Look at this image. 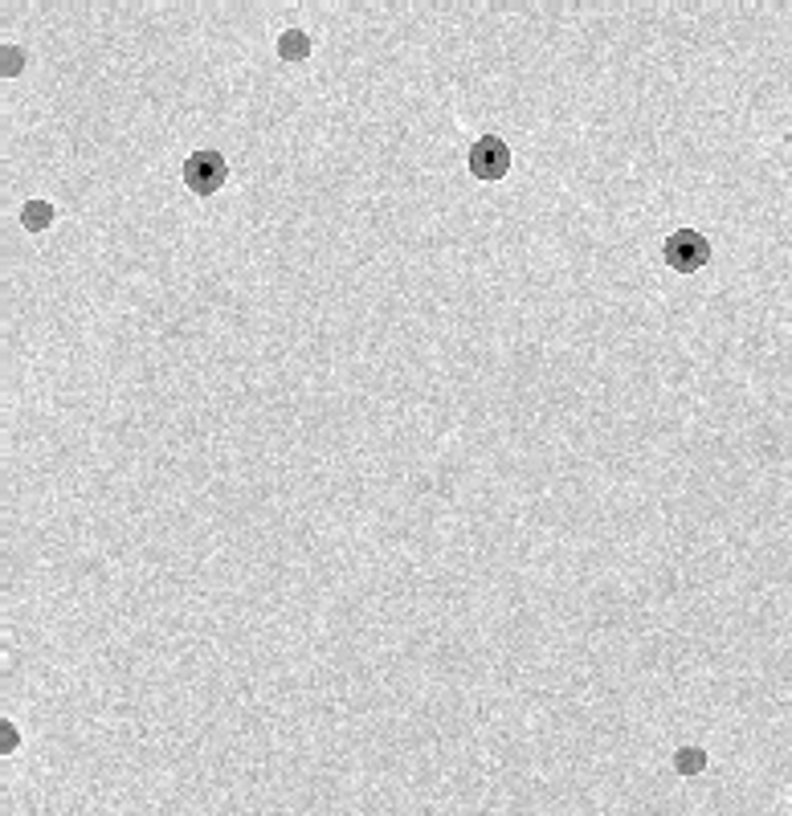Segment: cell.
<instances>
[{"label":"cell","instance_id":"cell-1","mask_svg":"<svg viewBox=\"0 0 792 816\" xmlns=\"http://www.w3.org/2000/svg\"><path fill=\"white\" fill-rule=\"evenodd\" d=\"M180 177H184L189 192H197V197H213V192L225 189L229 163H225V155H221L217 148H197L189 160H184Z\"/></svg>","mask_w":792,"mask_h":816},{"label":"cell","instance_id":"cell-2","mask_svg":"<svg viewBox=\"0 0 792 816\" xmlns=\"http://www.w3.org/2000/svg\"><path fill=\"white\" fill-rule=\"evenodd\" d=\"M662 258H666L670 270L679 274H699L706 262H711V241L699 233V229H674L666 241H662Z\"/></svg>","mask_w":792,"mask_h":816},{"label":"cell","instance_id":"cell-7","mask_svg":"<svg viewBox=\"0 0 792 816\" xmlns=\"http://www.w3.org/2000/svg\"><path fill=\"white\" fill-rule=\"evenodd\" d=\"M26 70V53H21V46H4V62H0V74L4 78H17Z\"/></svg>","mask_w":792,"mask_h":816},{"label":"cell","instance_id":"cell-3","mask_svg":"<svg viewBox=\"0 0 792 816\" xmlns=\"http://www.w3.org/2000/svg\"><path fill=\"white\" fill-rule=\"evenodd\" d=\"M511 172V148L503 135H479L470 143V177L499 184Z\"/></svg>","mask_w":792,"mask_h":816},{"label":"cell","instance_id":"cell-10","mask_svg":"<svg viewBox=\"0 0 792 816\" xmlns=\"http://www.w3.org/2000/svg\"><path fill=\"white\" fill-rule=\"evenodd\" d=\"M789 796H792V788H789Z\"/></svg>","mask_w":792,"mask_h":816},{"label":"cell","instance_id":"cell-8","mask_svg":"<svg viewBox=\"0 0 792 816\" xmlns=\"http://www.w3.org/2000/svg\"><path fill=\"white\" fill-rule=\"evenodd\" d=\"M0 735H4V739H0V752L4 755H13L17 747H21V731H17V723L4 718V723H0Z\"/></svg>","mask_w":792,"mask_h":816},{"label":"cell","instance_id":"cell-9","mask_svg":"<svg viewBox=\"0 0 792 816\" xmlns=\"http://www.w3.org/2000/svg\"><path fill=\"white\" fill-rule=\"evenodd\" d=\"M789 148H792V131H789Z\"/></svg>","mask_w":792,"mask_h":816},{"label":"cell","instance_id":"cell-4","mask_svg":"<svg viewBox=\"0 0 792 816\" xmlns=\"http://www.w3.org/2000/svg\"><path fill=\"white\" fill-rule=\"evenodd\" d=\"M311 50H314L311 33H307V29H299V26L282 29V33H278V41H274V53L282 58V62H307V58H311Z\"/></svg>","mask_w":792,"mask_h":816},{"label":"cell","instance_id":"cell-6","mask_svg":"<svg viewBox=\"0 0 792 816\" xmlns=\"http://www.w3.org/2000/svg\"><path fill=\"white\" fill-rule=\"evenodd\" d=\"M670 767H674L679 776H703V772H706V752L699 747V743H686V747H679V752H674Z\"/></svg>","mask_w":792,"mask_h":816},{"label":"cell","instance_id":"cell-5","mask_svg":"<svg viewBox=\"0 0 792 816\" xmlns=\"http://www.w3.org/2000/svg\"><path fill=\"white\" fill-rule=\"evenodd\" d=\"M53 216H58V209H53V201H26L21 204V229L26 233H46V229L53 225Z\"/></svg>","mask_w":792,"mask_h":816}]
</instances>
